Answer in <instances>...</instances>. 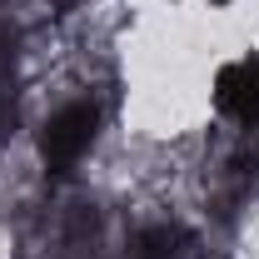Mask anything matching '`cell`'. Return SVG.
Segmentation results:
<instances>
[{
  "instance_id": "cell-2",
  "label": "cell",
  "mask_w": 259,
  "mask_h": 259,
  "mask_svg": "<svg viewBox=\"0 0 259 259\" xmlns=\"http://www.w3.org/2000/svg\"><path fill=\"white\" fill-rule=\"evenodd\" d=\"M214 105L239 130H259V50H249L244 60H229L214 75Z\"/></svg>"
},
{
  "instance_id": "cell-3",
  "label": "cell",
  "mask_w": 259,
  "mask_h": 259,
  "mask_svg": "<svg viewBox=\"0 0 259 259\" xmlns=\"http://www.w3.org/2000/svg\"><path fill=\"white\" fill-rule=\"evenodd\" d=\"M190 239L180 225H140L130 234V259H185Z\"/></svg>"
},
{
  "instance_id": "cell-1",
  "label": "cell",
  "mask_w": 259,
  "mask_h": 259,
  "mask_svg": "<svg viewBox=\"0 0 259 259\" xmlns=\"http://www.w3.org/2000/svg\"><path fill=\"white\" fill-rule=\"evenodd\" d=\"M100 140V105L95 100H65L60 110L40 125V160L50 175H70L75 164L95 150Z\"/></svg>"
},
{
  "instance_id": "cell-4",
  "label": "cell",
  "mask_w": 259,
  "mask_h": 259,
  "mask_svg": "<svg viewBox=\"0 0 259 259\" xmlns=\"http://www.w3.org/2000/svg\"><path fill=\"white\" fill-rule=\"evenodd\" d=\"M0 120H5V85H0Z\"/></svg>"
}]
</instances>
